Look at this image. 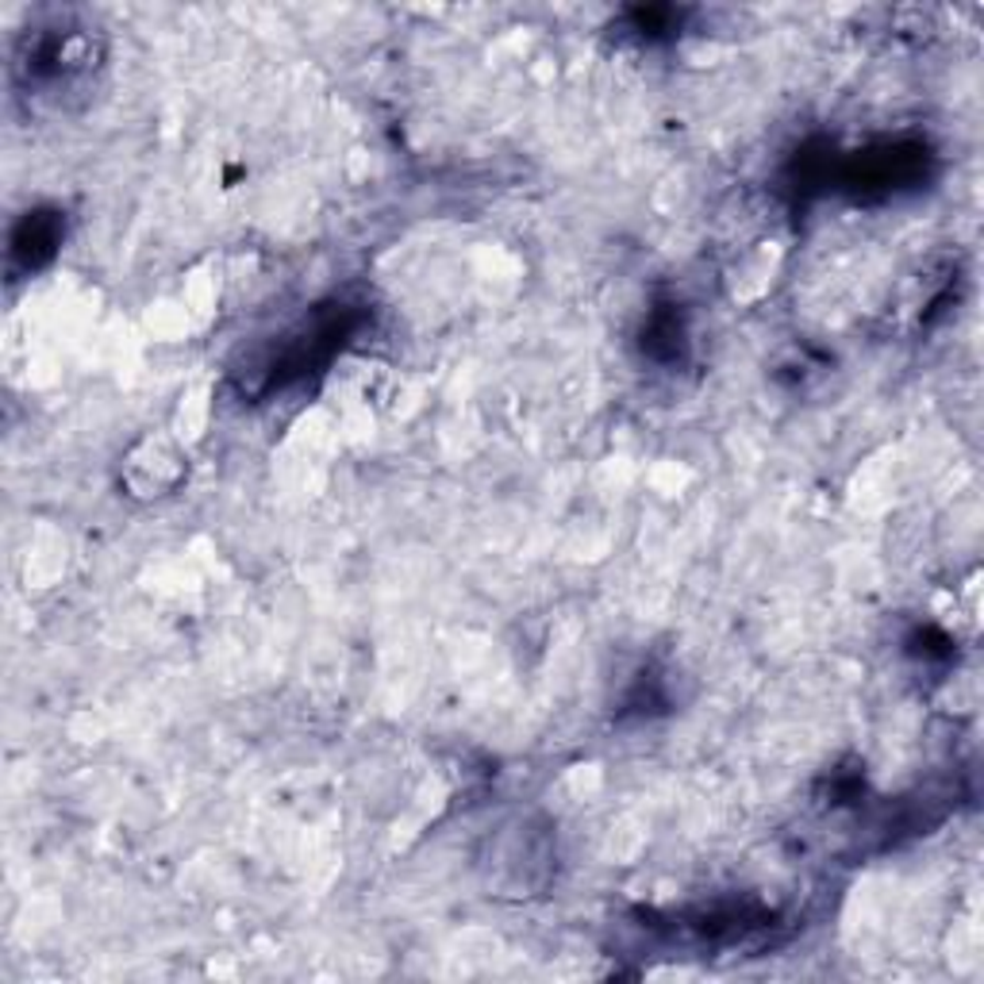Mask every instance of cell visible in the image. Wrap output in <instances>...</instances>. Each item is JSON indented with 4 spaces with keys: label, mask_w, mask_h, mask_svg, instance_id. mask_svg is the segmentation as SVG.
Here are the masks:
<instances>
[{
    "label": "cell",
    "mask_w": 984,
    "mask_h": 984,
    "mask_svg": "<svg viewBox=\"0 0 984 984\" xmlns=\"http://www.w3.org/2000/svg\"><path fill=\"white\" fill-rule=\"evenodd\" d=\"M58 243V228H54L46 216H31L23 223V231L12 239V254L15 258H28V265H35L43 254H51V247Z\"/></svg>",
    "instance_id": "cell-1"
}]
</instances>
